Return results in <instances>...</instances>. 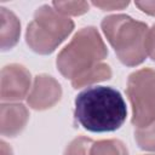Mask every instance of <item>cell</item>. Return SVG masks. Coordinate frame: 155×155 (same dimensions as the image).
Returning a JSON list of instances; mask_svg holds the SVG:
<instances>
[{
  "mask_svg": "<svg viewBox=\"0 0 155 155\" xmlns=\"http://www.w3.org/2000/svg\"><path fill=\"white\" fill-rule=\"evenodd\" d=\"M126 116L127 107L122 94L110 86H91L75 97L74 117L90 132L116 131Z\"/></svg>",
  "mask_w": 155,
  "mask_h": 155,
  "instance_id": "obj_1",
  "label": "cell"
},
{
  "mask_svg": "<svg viewBox=\"0 0 155 155\" xmlns=\"http://www.w3.org/2000/svg\"><path fill=\"white\" fill-rule=\"evenodd\" d=\"M107 56L108 50L98 30L86 27L80 29L58 53L57 68L64 78L70 79L71 86L78 88L80 82L99 67Z\"/></svg>",
  "mask_w": 155,
  "mask_h": 155,
  "instance_id": "obj_2",
  "label": "cell"
},
{
  "mask_svg": "<svg viewBox=\"0 0 155 155\" xmlns=\"http://www.w3.org/2000/svg\"><path fill=\"white\" fill-rule=\"evenodd\" d=\"M102 29L125 65H138L148 56L145 50L148 25L145 23L127 15H111L102 21Z\"/></svg>",
  "mask_w": 155,
  "mask_h": 155,
  "instance_id": "obj_3",
  "label": "cell"
},
{
  "mask_svg": "<svg viewBox=\"0 0 155 155\" xmlns=\"http://www.w3.org/2000/svg\"><path fill=\"white\" fill-rule=\"evenodd\" d=\"M74 22L54 7L42 5L34 13L25 33L28 46L36 53L48 54L73 31Z\"/></svg>",
  "mask_w": 155,
  "mask_h": 155,
  "instance_id": "obj_4",
  "label": "cell"
},
{
  "mask_svg": "<svg viewBox=\"0 0 155 155\" xmlns=\"http://www.w3.org/2000/svg\"><path fill=\"white\" fill-rule=\"evenodd\" d=\"M127 96L132 107V124L145 127L155 121V70L133 71L127 79Z\"/></svg>",
  "mask_w": 155,
  "mask_h": 155,
  "instance_id": "obj_5",
  "label": "cell"
},
{
  "mask_svg": "<svg viewBox=\"0 0 155 155\" xmlns=\"http://www.w3.org/2000/svg\"><path fill=\"white\" fill-rule=\"evenodd\" d=\"M30 73L21 64H10L1 70V101L16 102L29 94Z\"/></svg>",
  "mask_w": 155,
  "mask_h": 155,
  "instance_id": "obj_6",
  "label": "cell"
},
{
  "mask_svg": "<svg viewBox=\"0 0 155 155\" xmlns=\"http://www.w3.org/2000/svg\"><path fill=\"white\" fill-rule=\"evenodd\" d=\"M62 96L61 85L50 75H38L27 97L28 104L36 110H44L54 105Z\"/></svg>",
  "mask_w": 155,
  "mask_h": 155,
  "instance_id": "obj_7",
  "label": "cell"
},
{
  "mask_svg": "<svg viewBox=\"0 0 155 155\" xmlns=\"http://www.w3.org/2000/svg\"><path fill=\"white\" fill-rule=\"evenodd\" d=\"M28 110L18 103H2L1 105V134L6 137L17 136L28 121Z\"/></svg>",
  "mask_w": 155,
  "mask_h": 155,
  "instance_id": "obj_8",
  "label": "cell"
},
{
  "mask_svg": "<svg viewBox=\"0 0 155 155\" xmlns=\"http://www.w3.org/2000/svg\"><path fill=\"white\" fill-rule=\"evenodd\" d=\"M1 48L6 51L13 47L19 38L21 24L18 18L10 10L1 7Z\"/></svg>",
  "mask_w": 155,
  "mask_h": 155,
  "instance_id": "obj_9",
  "label": "cell"
},
{
  "mask_svg": "<svg viewBox=\"0 0 155 155\" xmlns=\"http://www.w3.org/2000/svg\"><path fill=\"white\" fill-rule=\"evenodd\" d=\"M90 155H128L125 144L117 139L93 142Z\"/></svg>",
  "mask_w": 155,
  "mask_h": 155,
  "instance_id": "obj_10",
  "label": "cell"
},
{
  "mask_svg": "<svg viewBox=\"0 0 155 155\" xmlns=\"http://www.w3.org/2000/svg\"><path fill=\"white\" fill-rule=\"evenodd\" d=\"M134 138L140 149L155 151V121L145 127L137 128L134 131Z\"/></svg>",
  "mask_w": 155,
  "mask_h": 155,
  "instance_id": "obj_11",
  "label": "cell"
},
{
  "mask_svg": "<svg viewBox=\"0 0 155 155\" xmlns=\"http://www.w3.org/2000/svg\"><path fill=\"white\" fill-rule=\"evenodd\" d=\"M52 6L63 16H80L88 11V2L85 1H54Z\"/></svg>",
  "mask_w": 155,
  "mask_h": 155,
  "instance_id": "obj_12",
  "label": "cell"
},
{
  "mask_svg": "<svg viewBox=\"0 0 155 155\" xmlns=\"http://www.w3.org/2000/svg\"><path fill=\"white\" fill-rule=\"evenodd\" d=\"M92 143L93 140L87 137H78L68 144L63 155H90Z\"/></svg>",
  "mask_w": 155,
  "mask_h": 155,
  "instance_id": "obj_13",
  "label": "cell"
},
{
  "mask_svg": "<svg viewBox=\"0 0 155 155\" xmlns=\"http://www.w3.org/2000/svg\"><path fill=\"white\" fill-rule=\"evenodd\" d=\"M145 50H147V54L153 61H155V24L150 29H148L145 38Z\"/></svg>",
  "mask_w": 155,
  "mask_h": 155,
  "instance_id": "obj_14",
  "label": "cell"
},
{
  "mask_svg": "<svg viewBox=\"0 0 155 155\" xmlns=\"http://www.w3.org/2000/svg\"><path fill=\"white\" fill-rule=\"evenodd\" d=\"M92 5L105 10V11H113V10H122L128 5V1H94Z\"/></svg>",
  "mask_w": 155,
  "mask_h": 155,
  "instance_id": "obj_15",
  "label": "cell"
},
{
  "mask_svg": "<svg viewBox=\"0 0 155 155\" xmlns=\"http://www.w3.org/2000/svg\"><path fill=\"white\" fill-rule=\"evenodd\" d=\"M134 4L143 12L150 16H155V1H136Z\"/></svg>",
  "mask_w": 155,
  "mask_h": 155,
  "instance_id": "obj_16",
  "label": "cell"
},
{
  "mask_svg": "<svg viewBox=\"0 0 155 155\" xmlns=\"http://www.w3.org/2000/svg\"><path fill=\"white\" fill-rule=\"evenodd\" d=\"M1 155H12L11 148L5 142H1Z\"/></svg>",
  "mask_w": 155,
  "mask_h": 155,
  "instance_id": "obj_17",
  "label": "cell"
},
{
  "mask_svg": "<svg viewBox=\"0 0 155 155\" xmlns=\"http://www.w3.org/2000/svg\"><path fill=\"white\" fill-rule=\"evenodd\" d=\"M149 155H154V154H149Z\"/></svg>",
  "mask_w": 155,
  "mask_h": 155,
  "instance_id": "obj_18",
  "label": "cell"
}]
</instances>
